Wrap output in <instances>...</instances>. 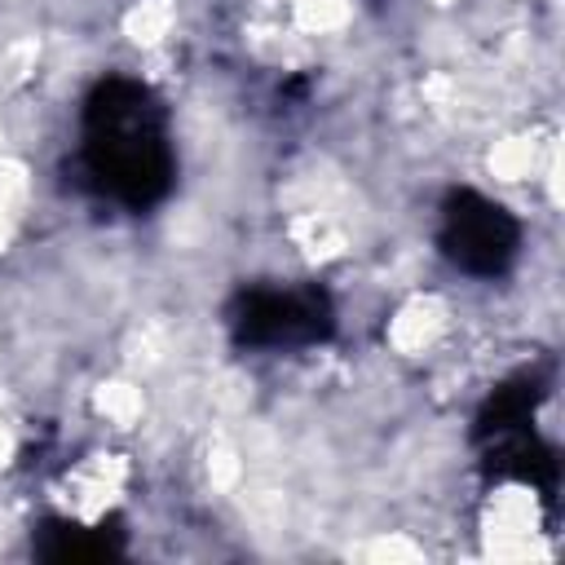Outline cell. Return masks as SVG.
<instances>
[{
	"label": "cell",
	"mask_w": 565,
	"mask_h": 565,
	"mask_svg": "<svg viewBox=\"0 0 565 565\" xmlns=\"http://www.w3.org/2000/svg\"><path fill=\"white\" fill-rule=\"evenodd\" d=\"M79 181L124 212L154 207L177 177V150L168 110L150 84L128 75H106L79 106L75 141Z\"/></svg>",
	"instance_id": "obj_1"
},
{
	"label": "cell",
	"mask_w": 565,
	"mask_h": 565,
	"mask_svg": "<svg viewBox=\"0 0 565 565\" xmlns=\"http://www.w3.org/2000/svg\"><path fill=\"white\" fill-rule=\"evenodd\" d=\"M437 243L455 269L472 278H499L521 252V225L503 203L477 190H450L437 216Z\"/></svg>",
	"instance_id": "obj_2"
},
{
	"label": "cell",
	"mask_w": 565,
	"mask_h": 565,
	"mask_svg": "<svg viewBox=\"0 0 565 565\" xmlns=\"http://www.w3.org/2000/svg\"><path fill=\"white\" fill-rule=\"evenodd\" d=\"M230 327L247 349H305L331 331V300L322 287H247L230 309Z\"/></svg>",
	"instance_id": "obj_3"
}]
</instances>
